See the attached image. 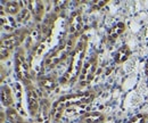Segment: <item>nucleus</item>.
I'll return each instance as SVG.
<instances>
[{
  "label": "nucleus",
  "mask_w": 148,
  "mask_h": 123,
  "mask_svg": "<svg viewBox=\"0 0 148 123\" xmlns=\"http://www.w3.org/2000/svg\"><path fill=\"white\" fill-rule=\"evenodd\" d=\"M87 45H88L87 38L82 36V39L75 46L74 52L71 56L70 67L66 73L67 82H73L77 79V76H80V74L82 72V65H83V59H84V55H86V50H87Z\"/></svg>",
  "instance_id": "obj_1"
},
{
  "label": "nucleus",
  "mask_w": 148,
  "mask_h": 123,
  "mask_svg": "<svg viewBox=\"0 0 148 123\" xmlns=\"http://www.w3.org/2000/svg\"><path fill=\"white\" fill-rule=\"evenodd\" d=\"M27 33H29V31L26 29H22V30H17L15 32H12L9 34L5 35L1 39V43H0L1 60L8 58L10 52L15 47H18L19 45L24 41V39L26 38Z\"/></svg>",
  "instance_id": "obj_2"
},
{
  "label": "nucleus",
  "mask_w": 148,
  "mask_h": 123,
  "mask_svg": "<svg viewBox=\"0 0 148 123\" xmlns=\"http://www.w3.org/2000/svg\"><path fill=\"white\" fill-rule=\"evenodd\" d=\"M95 99L93 91H84V92H76L72 95H66L59 98L55 103V105L62 106L66 109V107L73 105H88Z\"/></svg>",
  "instance_id": "obj_3"
},
{
  "label": "nucleus",
  "mask_w": 148,
  "mask_h": 123,
  "mask_svg": "<svg viewBox=\"0 0 148 123\" xmlns=\"http://www.w3.org/2000/svg\"><path fill=\"white\" fill-rule=\"evenodd\" d=\"M15 72L18 78V80L25 86L29 87L32 83V75L30 72V66L26 62L25 55L22 48H19L18 52L15 55Z\"/></svg>",
  "instance_id": "obj_4"
},
{
  "label": "nucleus",
  "mask_w": 148,
  "mask_h": 123,
  "mask_svg": "<svg viewBox=\"0 0 148 123\" xmlns=\"http://www.w3.org/2000/svg\"><path fill=\"white\" fill-rule=\"evenodd\" d=\"M26 88V99H27V106L29 111L32 116H38L39 109H40V104H41V95L40 91L32 85Z\"/></svg>",
  "instance_id": "obj_5"
},
{
  "label": "nucleus",
  "mask_w": 148,
  "mask_h": 123,
  "mask_svg": "<svg viewBox=\"0 0 148 123\" xmlns=\"http://www.w3.org/2000/svg\"><path fill=\"white\" fill-rule=\"evenodd\" d=\"M97 56L93 55L92 57L89 59L88 64L84 66V69L81 72V75H80V80H86L87 82L91 81L92 78L95 76V72H96V69H97Z\"/></svg>",
  "instance_id": "obj_6"
},
{
  "label": "nucleus",
  "mask_w": 148,
  "mask_h": 123,
  "mask_svg": "<svg viewBox=\"0 0 148 123\" xmlns=\"http://www.w3.org/2000/svg\"><path fill=\"white\" fill-rule=\"evenodd\" d=\"M83 23H82V17L81 14L79 12H74L72 13L71 17H70V23H69V30H70V34L76 36L79 35L80 31L82 30Z\"/></svg>",
  "instance_id": "obj_7"
},
{
  "label": "nucleus",
  "mask_w": 148,
  "mask_h": 123,
  "mask_svg": "<svg viewBox=\"0 0 148 123\" xmlns=\"http://www.w3.org/2000/svg\"><path fill=\"white\" fill-rule=\"evenodd\" d=\"M51 111H53L51 104H50L47 99H41L40 109H39V113H38L37 120L40 123L45 122V121L49 118V115L51 114Z\"/></svg>",
  "instance_id": "obj_8"
},
{
  "label": "nucleus",
  "mask_w": 148,
  "mask_h": 123,
  "mask_svg": "<svg viewBox=\"0 0 148 123\" xmlns=\"http://www.w3.org/2000/svg\"><path fill=\"white\" fill-rule=\"evenodd\" d=\"M1 104L7 108L12 107L14 104L13 91L9 88V86H7V85H2V87H1Z\"/></svg>",
  "instance_id": "obj_9"
},
{
  "label": "nucleus",
  "mask_w": 148,
  "mask_h": 123,
  "mask_svg": "<svg viewBox=\"0 0 148 123\" xmlns=\"http://www.w3.org/2000/svg\"><path fill=\"white\" fill-rule=\"evenodd\" d=\"M83 123H105V115L101 112H88L81 118Z\"/></svg>",
  "instance_id": "obj_10"
},
{
  "label": "nucleus",
  "mask_w": 148,
  "mask_h": 123,
  "mask_svg": "<svg viewBox=\"0 0 148 123\" xmlns=\"http://www.w3.org/2000/svg\"><path fill=\"white\" fill-rule=\"evenodd\" d=\"M131 56V49L129 48V46L124 45L122 46L114 55V62L116 64H122L124 62H127L129 59V57Z\"/></svg>",
  "instance_id": "obj_11"
},
{
  "label": "nucleus",
  "mask_w": 148,
  "mask_h": 123,
  "mask_svg": "<svg viewBox=\"0 0 148 123\" xmlns=\"http://www.w3.org/2000/svg\"><path fill=\"white\" fill-rule=\"evenodd\" d=\"M88 109L89 107L88 105H73V106H69L66 107L65 112H64V116L66 118H71L74 115H79V114H82L84 115L86 113H88Z\"/></svg>",
  "instance_id": "obj_12"
},
{
  "label": "nucleus",
  "mask_w": 148,
  "mask_h": 123,
  "mask_svg": "<svg viewBox=\"0 0 148 123\" xmlns=\"http://www.w3.org/2000/svg\"><path fill=\"white\" fill-rule=\"evenodd\" d=\"M40 88L45 91H53L57 87V80L55 76H43L39 80Z\"/></svg>",
  "instance_id": "obj_13"
},
{
  "label": "nucleus",
  "mask_w": 148,
  "mask_h": 123,
  "mask_svg": "<svg viewBox=\"0 0 148 123\" xmlns=\"http://www.w3.org/2000/svg\"><path fill=\"white\" fill-rule=\"evenodd\" d=\"M29 6H30V12L33 15V17L37 21H41L42 15H43V5L39 1H30Z\"/></svg>",
  "instance_id": "obj_14"
},
{
  "label": "nucleus",
  "mask_w": 148,
  "mask_h": 123,
  "mask_svg": "<svg viewBox=\"0 0 148 123\" xmlns=\"http://www.w3.org/2000/svg\"><path fill=\"white\" fill-rule=\"evenodd\" d=\"M6 116H7L8 121L10 123H27L21 115H19L17 109L14 108V107L7 108V111H6Z\"/></svg>",
  "instance_id": "obj_15"
},
{
  "label": "nucleus",
  "mask_w": 148,
  "mask_h": 123,
  "mask_svg": "<svg viewBox=\"0 0 148 123\" xmlns=\"http://www.w3.org/2000/svg\"><path fill=\"white\" fill-rule=\"evenodd\" d=\"M3 10L9 15H18L21 12V5L17 1H8L3 6Z\"/></svg>",
  "instance_id": "obj_16"
},
{
  "label": "nucleus",
  "mask_w": 148,
  "mask_h": 123,
  "mask_svg": "<svg viewBox=\"0 0 148 123\" xmlns=\"http://www.w3.org/2000/svg\"><path fill=\"white\" fill-rule=\"evenodd\" d=\"M124 30H125V25H124V23L120 22V23H117L113 29L110 30V32H108V38L112 39V40H115L119 35L124 31Z\"/></svg>",
  "instance_id": "obj_17"
},
{
  "label": "nucleus",
  "mask_w": 148,
  "mask_h": 123,
  "mask_svg": "<svg viewBox=\"0 0 148 123\" xmlns=\"http://www.w3.org/2000/svg\"><path fill=\"white\" fill-rule=\"evenodd\" d=\"M1 26L5 27L6 30H13V27L15 26V21H13V18L7 17L5 10H1Z\"/></svg>",
  "instance_id": "obj_18"
},
{
  "label": "nucleus",
  "mask_w": 148,
  "mask_h": 123,
  "mask_svg": "<svg viewBox=\"0 0 148 123\" xmlns=\"http://www.w3.org/2000/svg\"><path fill=\"white\" fill-rule=\"evenodd\" d=\"M31 15L32 14H31V12L29 9H22L19 12V14L17 15V21L21 22V23H24V22H26V21L30 19Z\"/></svg>",
  "instance_id": "obj_19"
},
{
  "label": "nucleus",
  "mask_w": 148,
  "mask_h": 123,
  "mask_svg": "<svg viewBox=\"0 0 148 123\" xmlns=\"http://www.w3.org/2000/svg\"><path fill=\"white\" fill-rule=\"evenodd\" d=\"M146 119H147V115L138 114V115L132 118V120L130 121V123H146Z\"/></svg>",
  "instance_id": "obj_20"
},
{
  "label": "nucleus",
  "mask_w": 148,
  "mask_h": 123,
  "mask_svg": "<svg viewBox=\"0 0 148 123\" xmlns=\"http://www.w3.org/2000/svg\"><path fill=\"white\" fill-rule=\"evenodd\" d=\"M80 123H83V122H80Z\"/></svg>",
  "instance_id": "obj_21"
}]
</instances>
